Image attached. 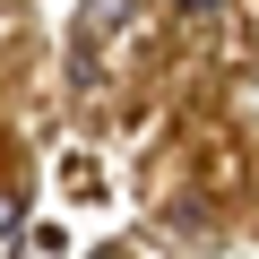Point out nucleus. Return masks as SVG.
<instances>
[{"instance_id": "2", "label": "nucleus", "mask_w": 259, "mask_h": 259, "mask_svg": "<svg viewBox=\"0 0 259 259\" xmlns=\"http://www.w3.org/2000/svg\"><path fill=\"white\" fill-rule=\"evenodd\" d=\"M173 9H182V18H216L225 0H173Z\"/></svg>"}, {"instance_id": "1", "label": "nucleus", "mask_w": 259, "mask_h": 259, "mask_svg": "<svg viewBox=\"0 0 259 259\" xmlns=\"http://www.w3.org/2000/svg\"><path fill=\"white\" fill-rule=\"evenodd\" d=\"M121 26H130V0H87V18H78V52L104 44V35H121Z\"/></svg>"}, {"instance_id": "3", "label": "nucleus", "mask_w": 259, "mask_h": 259, "mask_svg": "<svg viewBox=\"0 0 259 259\" xmlns=\"http://www.w3.org/2000/svg\"><path fill=\"white\" fill-rule=\"evenodd\" d=\"M95 259H121V250H95Z\"/></svg>"}]
</instances>
